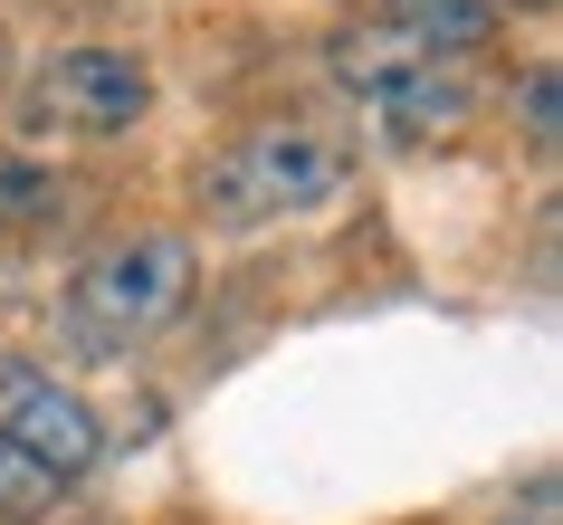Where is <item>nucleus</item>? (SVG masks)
Instances as JSON below:
<instances>
[{
	"instance_id": "423d86ee",
	"label": "nucleus",
	"mask_w": 563,
	"mask_h": 525,
	"mask_svg": "<svg viewBox=\"0 0 563 525\" xmlns=\"http://www.w3.org/2000/svg\"><path fill=\"white\" fill-rule=\"evenodd\" d=\"M383 20L430 58H477L497 39V0H383Z\"/></svg>"
},
{
	"instance_id": "0eeeda50",
	"label": "nucleus",
	"mask_w": 563,
	"mask_h": 525,
	"mask_svg": "<svg viewBox=\"0 0 563 525\" xmlns=\"http://www.w3.org/2000/svg\"><path fill=\"white\" fill-rule=\"evenodd\" d=\"M58 210H67V182L48 173V163L0 144V230H38V220H58Z\"/></svg>"
},
{
	"instance_id": "39448f33",
	"label": "nucleus",
	"mask_w": 563,
	"mask_h": 525,
	"mask_svg": "<svg viewBox=\"0 0 563 525\" xmlns=\"http://www.w3.org/2000/svg\"><path fill=\"white\" fill-rule=\"evenodd\" d=\"M0 439H20L38 468H58L67 488L96 468V411L67 382H48L38 363H10V353H0Z\"/></svg>"
},
{
	"instance_id": "6e6552de",
	"label": "nucleus",
	"mask_w": 563,
	"mask_h": 525,
	"mask_svg": "<svg viewBox=\"0 0 563 525\" xmlns=\"http://www.w3.org/2000/svg\"><path fill=\"white\" fill-rule=\"evenodd\" d=\"M67 496V478L58 468H38L20 439H0V525H30V516H48Z\"/></svg>"
},
{
	"instance_id": "7ed1b4c3",
	"label": "nucleus",
	"mask_w": 563,
	"mask_h": 525,
	"mask_svg": "<svg viewBox=\"0 0 563 525\" xmlns=\"http://www.w3.org/2000/svg\"><path fill=\"white\" fill-rule=\"evenodd\" d=\"M325 77L344 87V106L354 116H373V134H391V144H440V134H459L468 124V77H459V58H430V48H411L401 30H344L325 48Z\"/></svg>"
},
{
	"instance_id": "f8f14e48",
	"label": "nucleus",
	"mask_w": 563,
	"mask_h": 525,
	"mask_svg": "<svg viewBox=\"0 0 563 525\" xmlns=\"http://www.w3.org/2000/svg\"><path fill=\"white\" fill-rule=\"evenodd\" d=\"M0 87H10V48H0Z\"/></svg>"
},
{
	"instance_id": "9d476101",
	"label": "nucleus",
	"mask_w": 563,
	"mask_h": 525,
	"mask_svg": "<svg viewBox=\"0 0 563 525\" xmlns=\"http://www.w3.org/2000/svg\"><path fill=\"white\" fill-rule=\"evenodd\" d=\"M526 525H554V488H544V478L526 488Z\"/></svg>"
},
{
	"instance_id": "9b49d317",
	"label": "nucleus",
	"mask_w": 563,
	"mask_h": 525,
	"mask_svg": "<svg viewBox=\"0 0 563 525\" xmlns=\"http://www.w3.org/2000/svg\"><path fill=\"white\" fill-rule=\"evenodd\" d=\"M506 10H554V0H506Z\"/></svg>"
},
{
	"instance_id": "f257e3e1",
	"label": "nucleus",
	"mask_w": 563,
	"mask_h": 525,
	"mask_svg": "<svg viewBox=\"0 0 563 525\" xmlns=\"http://www.w3.org/2000/svg\"><path fill=\"white\" fill-rule=\"evenodd\" d=\"M181 306H191V239L181 230H134V239H106V249L67 277L58 335L87 353V363H106V353L153 344Z\"/></svg>"
},
{
	"instance_id": "f03ea898",
	"label": "nucleus",
	"mask_w": 563,
	"mask_h": 525,
	"mask_svg": "<svg viewBox=\"0 0 563 525\" xmlns=\"http://www.w3.org/2000/svg\"><path fill=\"white\" fill-rule=\"evenodd\" d=\"M344 182H354V153L334 144L325 124H258V134H239V144L201 173V201H210V220H230V230H267V220L325 210Z\"/></svg>"
},
{
	"instance_id": "20e7f679",
	"label": "nucleus",
	"mask_w": 563,
	"mask_h": 525,
	"mask_svg": "<svg viewBox=\"0 0 563 525\" xmlns=\"http://www.w3.org/2000/svg\"><path fill=\"white\" fill-rule=\"evenodd\" d=\"M153 106V77L134 48H58L30 77V134H77V144H115Z\"/></svg>"
},
{
	"instance_id": "1a4fd4ad",
	"label": "nucleus",
	"mask_w": 563,
	"mask_h": 525,
	"mask_svg": "<svg viewBox=\"0 0 563 525\" xmlns=\"http://www.w3.org/2000/svg\"><path fill=\"white\" fill-rule=\"evenodd\" d=\"M526 134H534V144H554V67H534V77H526Z\"/></svg>"
}]
</instances>
